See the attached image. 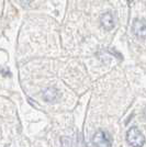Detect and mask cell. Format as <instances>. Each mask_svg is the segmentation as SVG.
<instances>
[{
  "label": "cell",
  "instance_id": "1",
  "mask_svg": "<svg viewBox=\"0 0 146 147\" xmlns=\"http://www.w3.org/2000/svg\"><path fill=\"white\" fill-rule=\"evenodd\" d=\"M126 141L132 147H142L145 144V137L137 127H131L126 133Z\"/></svg>",
  "mask_w": 146,
  "mask_h": 147
},
{
  "label": "cell",
  "instance_id": "2",
  "mask_svg": "<svg viewBox=\"0 0 146 147\" xmlns=\"http://www.w3.org/2000/svg\"><path fill=\"white\" fill-rule=\"evenodd\" d=\"M92 144L95 147H111L112 141L107 132L99 129L92 136Z\"/></svg>",
  "mask_w": 146,
  "mask_h": 147
},
{
  "label": "cell",
  "instance_id": "3",
  "mask_svg": "<svg viewBox=\"0 0 146 147\" xmlns=\"http://www.w3.org/2000/svg\"><path fill=\"white\" fill-rule=\"evenodd\" d=\"M133 32L135 35L145 40L146 35V23L144 19H136L133 22Z\"/></svg>",
  "mask_w": 146,
  "mask_h": 147
},
{
  "label": "cell",
  "instance_id": "4",
  "mask_svg": "<svg viewBox=\"0 0 146 147\" xmlns=\"http://www.w3.org/2000/svg\"><path fill=\"white\" fill-rule=\"evenodd\" d=\"M100 23L102 25L104 30H112L114 28V18L112 16V13L110 12H105L101 16L100 18Z\"/></svg>",
  "mask_w": 146,
  "mask_h": 147
},
{
  "label": "cell",
  "instance_id": "5",
  "mask_svg": "<svg viewBox=\"0 0 146 147\" xmlns=\"http://www.w3.org/2000/svg\"><path fill=\"white\" fill-rule=\"evenodd\" d=\"M58 98V91L55 88H47L43 91V99L46 102H54Z\"/></svg>",
  "mask_w": 146,
  "mask_h": 147
},
{
  "label": "cell",
  "instance_id": "6",
  "mask_svg": "<svg viewBox=\"0 0 146 147\" xmlns=\"http://www.w3.org/2000/svg\"><path fill=\"white\" fill-rule=\"evenodd\" d=\"M62 142V147H73V141L70 137H67V136H64L61 138Z\"/></svg>",
  "mask_w": 146,
  "mask_h": 147
},
{
  "label": "cell",
  "instance_id": "7",
  "mask_svg": "<svg viewBox=\"0 0 146 147\" xmlns=\"http://www.w3.org/2000/svg\"><path fill=\"white\" fill-rule=\"evenodd\" d=\"M132 1H133V0H128V3H131Z\"/></svg>",
  "mask_w": 146,
  "mask_h": 147
}]
</instances>
